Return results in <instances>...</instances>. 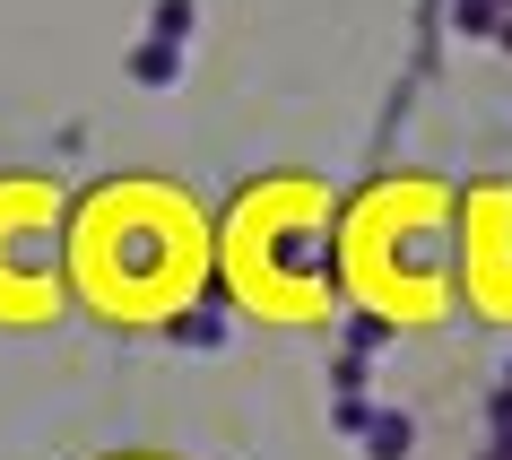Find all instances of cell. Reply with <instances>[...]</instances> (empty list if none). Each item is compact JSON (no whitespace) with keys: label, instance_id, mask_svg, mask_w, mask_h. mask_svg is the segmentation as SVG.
<instances>
[{"label":"cell","instance_id":"6da1fadb","mask_svg":"<svg viewBox=\"0 0 512 460\" xmlns=\"http://www.w3.org/2000/svg\"><path fill=\"white\" fill-rule=\"evenodd\" d=\"M365 452H374V460H408V417H400V408H374V426H365Z\"/></svg>","mask_w":512,"mask_h":460},{"label":"cell","instance_id":"7a4b0ae2","mask_svg":"<svg viewBox=\"0 0 512 460\" xmlns=\"http://www.w3.org/2000/svg\"><path fill=\"white\" fill-rule=\"evenodd\" d=\"M131 79L139 87H174V79H183V53H174V44H148V53L131 61Z\"/></svg>","mask_w":512,"mask_h":460},{"label":"cell","instance_id":"3957f363","mask_svg":"<svg viewBox=\"0 0 512 460\" xmlns=\"http://www.w3.org/2000/svg\"><path fill=\"white\" fill-rule=\"evenodd\" d=\"M183 27H191V0H157V44H174Z\"/></svg>","mask_w":512,"mask_h":460}]
</instances>
